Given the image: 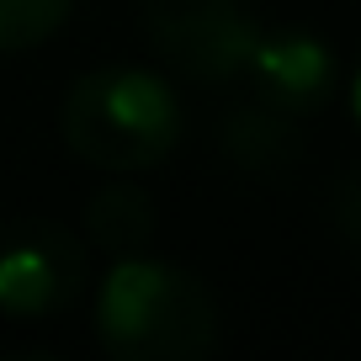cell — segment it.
Returning <instances> with one entry per match:
<instances>
[{"label":"cell","mask_w":361,"mask_h":361,"mask_svg":"<svg viewBox=\"0 0 361 361\" xmlns=\"http://www.w3.org/2000/svg\"><path fill=\"white\" fill-rule=\"evenodd\" d=\"M96 340L117 361H202L218 350V303L170 260L117 255L96 287Z\"/></svg>","instance_id":"obj_1"},{"label":"cell","mask_w":361,"mask_h":361,"mask_svg":"<svg viewBox=\"0 0 361 361\" xmlns=\"http://www.w3.org/2000/svg\"><path fill=\"white\" fill-rule=\"evenodd\" d=\"M59 138L75 159L112 176L154 170L180 144V102L144 64H96L64 90Z\"/></svg>","instance_id":"obj_2"},{"label":"cell","mask_w":361,"mask_h":361,"mask_svg":"<svg viewBox=\"0 0 361 361\" xmlns=\"http://www.w3.org/2000/svg\"><path fill=\"white\" fill-rule=\"evenodd\" d=\"M138 27L165 64L197 85H224L245 75V59L260 37V22L245 0H133Z\"/></svg>","instance_id":"obj_3"},{"label":"cell","mask_w":361,"mask_h":361,"mask_svg":"<svg viewBox=\"0 0 361 361\" xmlns=\"http://www.w3.org/2000/svg\"><path fill=\"white\" fill-rule=\"evenodd\" d=\"M85 293V250L54 218H6L0 224V314L54 319Z\"/></svg>","instance_id":"obj_4"},{"label":"cell","mask_w":361,"mask_h":361,"mask_svg":"<svg viewBox=\"0 0 361 361\" xmlns=\"http://www.w3.org/2000/svg\"><path fill=\"white\" fill-rule=\"evenodd\" d=\"M245 75L260 102L287 117H308L319 106H329V96L340 85L335 54L314 32H260L245 59Z\"/></svg>","instance_id":"obj_5"},{"label":"cell","mask_w":361,"mask_h":361,"mask_svg":"<svg viewBox=\"0 0 361 361\" xmlns=\"http://www.w3.org/2000/svg\"><path fill=\"white\" fill-rule=\"evenodd\" d=\"M218 149L234 159L250 176H282V170L298 165L303 154V133H298V117L266 106L260 96L228 106L224 123H218Z\"/></svg>","instance_id":"obj_6"},{"label":"cell","mask_w":361,"mask_h":361,"mask_svg":"<svg viewBox=\"0 0 361 361\" xmlns=\"http://www.w3.org/2000/svg\"><path fill=\"white\" fill-rule=\"evenodd\" d=\"M154 224H159L154 202L133 180H106L85 202V234L102 250H112V255H138L154 239Z\"/></svg>","instance_id":"obj_7"},{"label":"cell","mask_w":361,"mask_h":361,"mask_svg":"<svg viewBox=\"0 0 361 361\" xmlns=\"http://www.w3.org/2000/svg\"><path fill=\"white\" fill-rule=\"evenodd\" d=\"M75 0H0V54L37 48L69 22Z\"/></svg>","instance_id":"obj_8"},{"label":"cell","mask_w":361,"mask_h":361,"mask_svg":"<svg viewBox=\"0 0 361 361\" xmlns=\"http://www.w3.org/2000/svg\"><path fill=\"white\" fill-rule=\"evenodd\" d=\"M335 224H340V234H345V239H356V245H361V170L340 180V192H335Z\"/></svg>","instance_id":"obj_9"},{"label":"cell","mask_w":361,"mask_h":361,"mask_svg":"<svg viewBox=\"0 0 361 361\" xmlns=\"http://www.w3.org/2000/svg\"><path fill=\"white\" fill-rule=\"evenodd\" d=\"M350 112H356V128H361V64H356V75H350Z\"/></svg>","instance_id":"obj_10"}]
</instances>
